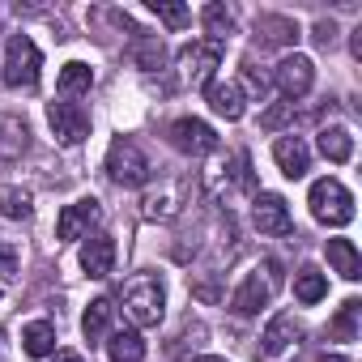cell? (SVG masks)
I'll list each match as a JSON object with an SVG mask.
<instances>
[{"instance_id": "cell-31", "label": "cell", "mask_w": 362, "mask_h": 362, "mask_svg": "<svg viewBox=\"0 0 362 362\" xmlns=\"http://www.w3.org/2000/svg\"><path fill=\"white\" fill-rule=\"evenodd\" d=\"M132 60H136L141 69H162V60H166V47H162L158 39H141V43L132 47Z\"/></svg>"}, {"instance_id": "cell-3", "label": "cell", "mask_w": 362, "mask_h": 362, "mask_svg": "<svg viewBox=\"0 0 362 362\" xmlns=\"http://www.w3.org/2000/svg\"><path fill=\"white\" fill-rule=\"evenodd\" d=\"M307 205H311V218L324 226H349L354 222V197L341 179H315Z\"/></svg>"}, {"instance_id": "cell-26", "label": "cell", "mask_w": 362, "mask_h": 362, "mask_svg": "<svg viewBox=\"0 0 362 362\" xmlns=\"http://www.w3.org/2000/svg\"><path fill=\"white\" fill-rule=\"evenodd\" d=\"M0 214H5L9 222H30V218H35V205H30V192H22V188H13V184H5V188H0Z\"/></svg>"}, {"instance_id": "cell-13", "label": "cell", "mask_w": 362, "mask_h": 362, "mask_svg": "<svg viewBox=\"0 0 362 362\" xmlns=\"http://www.w3.org/2000/svg\"><path fill=\"white\" fill-rule=\"evenodd\" d=\"M252 222H256V230L260 235H290V209H286V201L281 197H273V192H260L256 197V209H252Z\"/></svg>"}, {"instance_id": "cell-28", "label": "cell", "mask_w": 362, "mask_h": 362, "mask_svg": "<svg viewBox=\"0 0 362 362\" xmlns=\"http://www.w3.org/2000/svg\"><path fill=\"white\" fill-rule=\"evenodd\" d=\"M201 22H205V35H209L214 43H226V35L235 30V18H230L226 5H205V9H201Z\"/></svg>"}, {"instance_id": "cell-20", "label": "cell", "mask_w": 362, "mask_h": 362, "mask_svg": "<svg viewBox=\"0 0 362 362\" xmlns=\"http://www.w3.org/2000/svg\"><path fill=\"white\" fill-rule=\"evenodd\" d=\"M111 315H115V303H111V298H94V303L86 307L81 332H86V341H90V345H98V341L107 337V328H111Z\"/></svg>"}, {"instance_id": "cell-27", "label": "cell", "mask_w": 362, "mask_h": 362, "mask_svg": "<svg viewBox=\"0 0 362 362\" xmlns=\"http://www.w3.org/2000/svg\"><path fill=\"white\" fill-rule=\"evenodd\" d=\"M320 153H324L328 162H349V158H354V136H349L345 128H324V132H320Z\"/></svg>"}, {"instance_id": "cell-32", "label": "cell", "mask_w": 362, "mask_h": 362, "mask_svg": "<svg viewBox=\"0 0 362 362\" xmlns=\"http://www.w3.org/2000/svg\"><path fill=\"white\" fill-rule=\"evenodd\" d=\"M290 119H294V103L286 98V103H277V107H269V111L260 115V128H264V132H277V128H286Z\"/></svg>"}, {"instance_id": "cell-8", "label": "cell", "mask_w": 362, "mask_h": 362, "mask_svg": "<svg viewBox=\"0 0 362 362\" xmlns=\"http://www.w3.org/2000/svg\"><path fill=\"white\" fill-rule=\"evenodd\" d=\"M47 124L60 145H81L90 136V115L81 103H47Z\"/></svg>"}, {"instance_id": "cell-18", "label": "cell", "mask_w": 362, "mask_h": 362, "mask_svg": "<svg viewBox=\"0 0 362 362\" xmlns=\"http://www.w3.org/2000/svg\"><path fill=\"white\" fill-rule=\"evenodd\" d=\"M324 256H328L332 273H341L345 281H358L362 277V256H358V247L349 239H328L324 243Z\"/></svg>"}, {"instance_id": "cell-4", "label": "cell", "mask_w": 362, "mask_h": 362, "mask_svg": "<svg viewBox=\"0 0 362 362\" xmlns=\"http://www.w3.org/2000/svg\"><path fill=\"white\" fill-rule=\"evenodd\" d=\"M124 311L136 328H153L166 311V294H162L158 277H132L124 286Z\"/></svg>"}, {"instance_id": "cell-24", "label": "cell", "mask_w": 362, "mask_h": 362, "mask_svg": "<svg viewBox=\"0 0 362 362\" xmlns=\"http://www.w3.org/2000/svg\"><path fill=\"white\" fill-rule=\"evenodd\" d=\"M324 294H328V277H324L320 269H311V264H307V269H298V273H294V298H298V303H307V307H311V303H320Z\"/></svg>"}, {"instance_id": "cell-10", "label": "cell", "mask_w": 362, "mask_h": 362, "mask_svg": "<svg viewBox=\"0 0 362 362\" xmlns=\"http://www.w3.org/2000/svg\"><path fill=\"white\" fill-rule=\"evenodd\" d=\"M273 81H277V90L294 103V98L311 94V86H315V64H311L307 56H286V60H277Z\"/></svg>"}, {"instance_id": "cell-12", "label": "cell", "mask_w": 362, "mask_h": 362, "mask_svg": "<svg viewBox=\"0 0 362 362\" xmlns=\"http://www.w3.org/2000/svg\"><path fill=\"white\" fill-rule=\"evenodd\" d=\"M184 197H188V184H184V179H175V184H166V188H158V192H149L141 201V214L149 222H170V218L184 214Z\"/></svg>"}, {"instance_id": "cell-36", "label": "cell", "mask_w": 362, "mask_h": 362, "mask_svg": "<svg viewBox=\"0 0 362 362\" xmlns=\"http://www.w3.org/2000/svg\"><path fill=\"white\" fill-rule=\"evenodd\" d=\"M197 362H226V358H214V354H205V358H197Z\"/></svg>"}, {"instance_id": "cell-15", "label": "cell", "mask_w": 362, "mask_h": 362, "mask_svg": "<svg viewBox=\"0 0 362 362\" xmlns=\"http://www.w3.org/2000/svg\"><path fill=\"white\" fill-rule=\"evenodd\" d=\"M273 158H277V166H281L286 179H303L307 166H311V149L298 136H277L273 141Z\"/></svg>"}, {"instance_id": "cell-17", "label": "cell", "mask_w": 362, "mask_h": 362, "mask_svg": "<svg viewBox=\"0 0 362 362\" xmlns=\"http://www.w3.org/2000/svg\"><path fill=\"white\" fill-rule=\"evenodd\" d=\"M205 103H209V111L222 115V119H243V90H239L235 81L209 86V90H205Z\"/></svg>"}, {"instance_id": "cell-16", "label": "cell", "mask_w": 362, "mask_h": 362, "mask_svg": "<svg viewBox=\"0 0 362 362\" xmlns=\"http://www.w3.org/2000/svg\"><path fill=\"white\" fill-rule=\"evenodd\" d=\"M81 269L90 277H107L115 269V239L111 235H94L81 243Z\"/></svg>"}, {"instance_id": "cell-25", "label": "cell", "mask_w": 362, "mask_h": 362, "mask_svg": "<svg viewBox=\"0 0 362 362\" xmlns=\"http://www.w3.org/2000/svg\"><path fill=\"white\" fill-rule=\"evenodd\" d=\"M358 320H362V303H358V298H345L341 311H337L332 324H328V337H332V341H354V337H358Z\"/></svg>"}, {"instance_id": "cell-9", "label": "cell", "mask_w": 362, "mask_h": 362, "mask_svg": "<svg viewBox=\"0 0 362 362\" xmlns=\"http://www.w3.org/2000/svg\"><path fill=\"white\" fill-rule=\"evenodd\" d=\"M205 184L209 192H222V188H239V192H256V175H252V158L239 149L230 162H214L205 170Z\"/></svg>"}, {"instance_id": "cell-1", "label": "cell", "mask_w": 362, "mask_h": 362, "mask_svg": "<svg viewBox=\"0 0 362 362\" xmlns=\"http://www.w3.org/2000/svg\"><path fill=\"white\" fill-rule=\"evenodd\" d=\"M107 175L115 179L119 188H141V184L153 179V166H149L145 149L132 136H115L111 149H107Z\"/></svg>"}, {"instance_id": "cell-19", "label": "cell", "mask_w": 362, "mask_h": 362, "mask_svg": "<svg viewBox=\"0 0 362 362\" xmlns=\"http://www.w3.org/2000/svg\"><path fill=\"white\" fill-rule=\"evenodd\" d=\"M30 145V128L18 115H0V162H18Z\"/></svg>"}, {"instance_id": "cell-11", "label": "cell", "mask_w": 362, "mask_h": 362, "mask_svg": "<svg viewBox=\"0 0 362 362\" xmlns=\"http://www.w3.org/2000/svg\"><path fill=\"white\" fill-rule=\"evenodd\" d=\"M103 218V205L94 201V197H81V201H73V205H64L60 209V222H56V239H81L94 222Z\"/></svg>"}, {"instance_id": "cell-21", "label": "cell", "mask_w": 362, "mask_h": 362, "mask_svg": "<svg viewBox=\"0 0 362 362\" xmlns=\"http://www.w3.org/2000/svg\"><path fill=\"white\" fill-rule=\"evenodd\" d=\"M107 354H111V362H145V341L136 328H119V332H111Z\"/></svg>"}, {"instance_id": "cell-5", "label": "cell", "mask_w": 362, "mask_h": 362, "mask_svg": "<svg viewBox=\"0 0 362 362\" xmlns=\"http://www.w3.org/2000/svg\"><path fill=\"white\" fill-rule=\"evenodd\" d=\"M222 52L226 43H214V39H197L179 52V81L184 86H209L214 69L222 64Z\"/></svg>"}, {"instance_id": "cell-14", "label": "cell", "mask_w": 362, "mask_h": 362, "mask_svg": "<svg viewBox=\"0 0 362 362\" xmlns=\"http://www.w3.org/2000/svg\"><path fill=\"white\" fill-rule=\"evenodd\" d=\"M298 332H303V328H298L294 315H286V311L273 315L269 328H264V337H260V354H264V358H281V354H290V349L298 345Z\"/></svg>"}, {"instance_id": "cell-33", "label": "cell", "mask_w": 362, "mask_h": 362, "mask_svg": "<svg viewBox=\"0 0 362 362\" xmlns=\"http://www.w3.org/2000/svg\"><path fill=\"white\" fill-rule=\"evenodd\" d=\"M0 273H5V277H13V273H18V247H13V243H5V239H0Z\"/></svg>"}, {"instance_id": "cell-2", "label": "cell", "mask_w": 362, "mask_h": 362, "mask_svg": "<svg viewBox=\"0 0 362 362\" xmlns=\"http://www.w3.org/2000/svg\"><path fill=\"white\" fill-rule=\"evenodd\" d=\"M39 69H43V52L35 47L30 35H9L5 43V64H0V77L13 90H30L39 81Z\"/></svg>"}, {"instance_id": "cell-30", "label": "cell", "mask_w": 362, "mask_h": 362, "mask_svg": "<svg viewBox=\"0 0 362 362\" xmlns=\"http://www.w3.org/2000/svg\"><path fill=\"white\" fill-rule=\"evenodd\" d=\"M149 13H158L170 30H184V26H188V18H192V13H188V5H170V0H149Z\"/></svg>"}, {"instance_id": "cell-29", "label": "cell", "mask_w": 362, "mask_h": 362, "mask_svg": "<svg viewBox=\"0 0 362 362\" xmlns=\"http://www.w3.org/2000/svg\"><path fill=\"white\" fill-rule=\"evenodd\" d=\"M256 35H264V43H294V39H298V26H294L290 18L264 13V18H256Z\"/></svg>"}, {"instance_id": "cell-35", "label": "cell", "mask_w": 362, "mask_h": 362, "mask_svg": "<svg viewBox=\"0 0 362 362\" xmlns=\"http://www.w3.org/2000/svg\"><path fill=\"white\" fill-rule=\"evenodd\" d=\"M56 362H81L77 354H56Z\"/></svg>"}, {"instance_id": "cell-6", "label": "cell", "mask_w": 362, "mask_h": 362, "mask_svg": "<svg viewBox=\"0 0 362 362\" xmlns=\"http://www.w3.org/2000/svg\"><path fill=\"white\" fill-rule=\"evenodd\" d=\"M277 286H281V269L269 260V264H264V277H260V269L243 277V286H239L235 298H230V311H235V315H256L260 307H269V298H273Z\"/></svg>"}, {"instance_id": "cell-7", "label": "cell", "mask_w": 362, "mask_h": 362, "mask_svg": "<svg viewBox=\"0 0 362 362\" xmlns=\"http://www.w3.org/2000/svg\"><path fill=\"white\" fill-rule=\"evenodd\" d=\"M166 141H170L179 153H188V158H201V153H214V149H218V132H214L205 119H197V115L175 119V124L166 128Z\"/></svg>"}, {"instance_id": "cell-22", "label": "cell", "mask_w": 362, "mask_h": 362, "mask_svg": "<svg viewBox=\"0 0 362 362\" xmlns=\"http://www.w3.org/2000/svg\"><path fill=\"white\" fill-rule=\"evenodd\" d=\"M22 349H26L30 358H47V354H56V328H52L47 320L26 324V328H22Z\"/></svg>"}, {"instance_id": "cell-23", "label": "cell", "mask_w": 362, "mask_h": 362, "mask_svg": "<svg viewBox=\"0 0 362 362\" xmlns=\"http://www.w3.org/2000/svg\"><path fill=\"white\" fill-rule=\"evenodd\" d=\"M90 86H94V69H90V64H81V60H69V64L60 69V81H56V90H60L64 98H73V94H90Z\"/></svg>"}, {"instance_id": "cell-34", "label": "cell", "mask_w": 362, "mask_h": 362, "mask_svg": "<svg viewBox=\"0 0 362 362\" xmlns=\"http://www.w3.org/2000/svg\"><path fill=\"white\" fill-rule=\"evenodd\" d=\"M320 362H349V358H341V354H324Z\"/></svg>"}, {"instance_id": "cell-37", "label": "cell", "mask_w": 362, "mask_h": 362, "mask_svg": "<svg viewBox=\"0 0 362 362\" xmlns=\"http://www.w3.org/2000/svg\"><path fill=\"white\" fill-rule=\"evenodd\" d=\"M0 349H5V332H0Z\"/></svg>"}]
</instances>
